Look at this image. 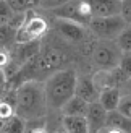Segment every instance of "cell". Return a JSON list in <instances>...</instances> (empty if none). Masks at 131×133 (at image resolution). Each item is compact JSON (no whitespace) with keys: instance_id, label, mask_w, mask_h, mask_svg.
I'll return each instance as SVG.
<instances>
[{"instance_id":"1","label":"cell","mask_w":131,"mask_h":133,"mask_svg":"<svg viewBox=\"0 0 131 133\" xmlns=\"http://www.w3.org/2000/svg\"><path fill=\"white\" fill-rule=\"evenodd\" d=\"M78 75L73 68H63L60 71H55L45 79L44 92H45V102L47 110L52 112H62L63 105L75 96Z\"/></svg>"},{"instance_id":"2","label":"cell","mask_w":131,"mask_h":133,"mask_svg":"<svg viewBox=\"0 0 131 133\" xmlns=\"http://www.w3.org/2000/svg\"><path fill=\"white\" fill-rule=\"evenodd\" d=\"M47 112L44 84L41 81H26L16 88V110L15 115L24 122L42 118Z\"/></svg>"},{"instance_id":"3","label":"cell","mask_w":131,"mask_h":133,"mask_svg":"<svg viewBox=\"0 0 131 133\" xmlns=\"http://www.w3.org/2000/svg\"><path fill=\"white\" fill-rule=\"evenodd\" d=\"M71 60V57L63 47L58 45H45L37 54V81L42 78L47 79L55 71H60Z\"/></svg>"},{"instance_id":"4","label":"cell","mask_w":131,"mask_h":133,"mask_svg":"<svg viewBox=\"0 0 131 133\" xmlns=\"http://www.w3.org/2000/svg\"><path fill=\"white\" fill-rule=\"evenodd\" d=\"M50 15L55 16V19H67V21H73L88 28L89 23L92 21V11L88 3V0H71V2L65 3L58 8L50 10Z\"/></svg>"},{"instance_id":"5","label":"cell","mask_w":131,"mask_h":133,"mask_svg":"<svg viewBox=\"0 0 131 133\" xmlns=\"http://www.w3.org/2000/svg\"><path fill=\"white\" fill-rule=\"evenodd\" d=\"M49 31V23L47 19L36 15L32 10L26 11V19L24 23L18 28L16 31V37L15 42L18 44H28V42H34L39 41L41 37H44Z\"/></svg>"},{"instance_id":"6","label":"cell","mask_w":131,"mask_h":133,"mask_svg":"<svg viewBox=\"0 0 131 133\" xmlns=\"http://www.w3.org/2000/svg\"><path fill=\"white\" fill-rule=\"evenodd\" d=\"M121 54L115 41H99L92 50V62L99 70H112L118 66Z\"/></svg>"},{"instance_id":"7","label":"cell","mask_w":131,"mask_h":133,"mask_svg":"<svg viewBox=\"0 0 131 133\" xmlns=\"http://www.w3.org/2000/svg\"><path fill=\"white\" fill-rule=\"evenodd\" d=\"M88 28L100 41H115L120 32L126 28V23L120 15L108 18H92Z\"/></svg>"},{"instance_id":"8","label":"cell","mask_w":131,"mask_h":133,"mask_svg":"<svg viewBox=\"0 0 131 133\" xmlns=\"http://www.w3.org/2000/svg\"><path fill=\"white\" fill-rule=\"evenodd\" d=\"M55 31L63 41L71 44H81L88 37V29L84 26L67 19H55Z\"/></svg>"},{"instance_id":"9","label":"cell","mask_w":131,"mask_h":133,"mask_svg":"<svg viewBox=\"0 0 131 133\" xmlns=\"http://www.w3.org/2000/svg\"><path fill=\"white\" fill-rule=\"evenodd\" d=\"M99 94H100V91L96 88V84L92 81V76H89V75L78 76L76 88H75V96H78L88 104H92V102L99 101Z\"/></svg>"},{"instance_id":"10","label":"cell","mask_w":131,"mask_h":133,"mask_svg":"<svg viewBox=\"0 0 131 133\" xmlns=\"http://www.w3.org/2000/svg\"><path fill=\"white\" fill-rule=\"evenodd\" d=\"M107 115L108 112L102 107L99 102H92L88 105L86 112V122L89 125V133H99L107 123Z\"/></svg>"},{"instance_id":"11","label":"cell","mask_w":131,"mask_h":133,"mask_svg":"<svg viewBox=\"0 0 131 133\" xmlns=\"http://www.w3.org/2000/svg\"><path fill=\"white\" fill-rule=\"evenodd\" d=\"M94 18H108L120 15L121 2L118 0H88Z\"/></svg>"},{"instance_id":"12","label":"cell","mask_w":131,"mask_h":133,"mask_svg":"<svg viewBox=\"0 0 131 133\" xmlns=\"http://www.w3.org/2000/svg\"><path fill=\"white\" fill-rule=\"evenodd\" d=\"M121 101V91L118 88H108V89H104L100 91L99 94V102L107 112H113L118 109V104Z\"/></svg>"},{"instance_id":"13","label":"cell","mask_w":131,"mask_h":133,"mask_svg":"<svg viewBox=\"0 0 131 133\" xmlns=\"http://www.w3.org/2000/svg\"><path fill=\"white\" fill-rule=\"evenodd\" d=\"M88 102H84L83 99H79L78 96H73L70 101L63 105L62 114L63 117H84L88 112Z\"/></svg>"},{"instance_id":"14","label":"cell","mask_w":131,"mask_h":133,"mask_svg":"<svg viewBox=\"0 0 131 133\" xmlns=\"http://www.w3.org/2000/svg\"><path fill=\"white\" fill-rule=\"evenodd\" d=\"M62 125L67 133H89L86 117H62Z\"/></svg>"},{"instance_id":"15","label":"cell","mask_w":131,"mask_h":133,"mask_svg":"<svg viewBox=\"0 0 131 133\" xmlns=\"http://www.w3.org/2000/svg\"><path fill=\"white\" fill-rule=\"evenodd\" d=\"M108 127H113L117 130H120L123 133H131V118L125 117L123 114H120L118 110H113V112H108L107 115V123Z\"/></svg>"},{"instance_id":"16","label":"cell","mask_w":131,"mask_h":133,"mask_svg":"<svg viewBox=\"0 0 131 133\" xmlns=\"http://www.w3.org/2000/svg\"><path fill=\"white\" fill-rule=\"evenodd\" d=\"M24 131H26V123L18 115H13L8 120L0 122V133H24Z\"/></svg>"},{"instance_id":"17","label":"cell","mask_w":131,"mask_h":133,"mask_svg":"<svg viewBox=\"0 0 131 133\" xmlns=\"http://www.w3.org/2000/svg\"><path fill=\"white\" fill-rule=\"evenodd\" d=\"M16 28H13L10 24H0V49H5L6 45H10L16 37Z\"/></svg>"},{"instance_id":"18","label":"cell","mask_w":131,"mask_h":133,"mask_svg":"<svg viewBox=\"0 0 131 133\" xmlns=\"http://www.w3.org/2000/svg\"><path fill=\"white\" fill-rule=\"evenodd\" d=\"M5 2L15 13H26L32 6H37L39 0H5Z\"/></svg>"},{"instance_id":"19","label":"cell","mask_w":131,"mask_h":133,"mask_svg":"<svg viewBox=\"0 0 131 133\" xmlns=\"http://www.w3.org/2000/svg\"><path fill=\"white\" fill-rule=\"evenodd\" d=\"M115 42L121 52H131V24H126V28L120 32V36L115 39Z\"/></svg>"},{"instance_id":"20","label":"cell","mask_w":131,"mask_h":133,"mask_svg":"<svg viewBox=\"0 0 131 133\" xmlns=\"http://www.w3.org/2000/svg\"><path fill=\"white\" fill-rule=\"evenodd\" d=\"M13 16H15V11L6 5L5 0H0V24H10Z\"/></svg>"},{"instance_id":"21","label":"cell","mask_w":131,"mask_h":133,"mask_svg":"<svg viewBox=\"0 0 131 133\" xmlns=\"http://www.w3.org/2000/svg\"><path fill=\"white\" fill-rule=\"evenodd\" d=\"M118 68L123 71V75L126 78H131V52H123L121 54Z\"/></svg>"},{"instance_id":"22","label":"cell","mask_w":131,"mask_h":133,"mask_svg":"<svg viewBox=\"0 0 131 133\" xmlns=\"http://www.w3.org/2000/svg\"><path fill=\"white\" fill-rule=\"evenodd\" d=\"M71 2V0H39L37 2V6L39 8H44V10H54V8H58V6H62L65 3Z\"/></svg>"},{"instance_id":"23","label":"cell","mask_w":131,"mask_h":133,"mask_svg":"<svg viewBox=\"0 0 131 133\" xmlns=\"http://www.w3.org/2000/svg\"><path fill=\"white\" fill-rule=\"evenodd\" d=\"M120 16L125 19L126 24H131V0H123V2H121Z\"/></svg>"},{"instance_id":"24","label":"cell","mask_w":131,"mask_h":133,"mask_svg":"<svg viewBox=\"0 0 131 133\" xmlns=\"http://www.w3.org/2000/svg\"><path fill=\"white\" fill-rule=\"evenodd\" d=\"M11 62V55L5 49H0V70H5Z\"/></svg>"},{"instance_id":"25","label":"cell","mask_w":131,"mask_h":133,"mask_svg":"<svg viewBox=\"0 0 131 133\" xmlns=\"http://www.w3.org/2000/svg\"><path fill=\"white\" fill-rule=\"evenodd\" d=\"M121 96H131V78L126 79V83L121 86Z\"/></svg>"},{"instance_id":"26","label":"cell","mask_w":131,"mask_h":133,"mask_svg":"<svg viewBox=\"0 0 131 133\" xmlns=\"http://www.w3.org/2000/svg\"><path fill=\"white\" fill-rule=\"evenodd\" d=\"M0 89H6V76L3 70H0Z\"/></svg>"},{"instance_id":"27","label":"cell","mask_w":131,"mask_h":133,"mask_svg":"<svg viewBox=\"0 0 131 133\" xmlns=\"http://www.w3.org/2000/svg\"><path fill=\"white\" fill-rule=\"evenodd\" d=\"M99 133H123V131H120V130H117V128H113V127H108V125H105Z\"/></svg>"},{"instance_id":"28","label":"cell","mask_w":131,"mask_h":133,"mask_svg":"<svg viewBox=\"0 0 131 133\" xmlns=\"http://www.w3.org/2000/svg\"><path fill=\"white\" fill-rule=\"evenodd\" d=\"M118 2H123V0H118Z\"/></svg>"}]
</instances>
